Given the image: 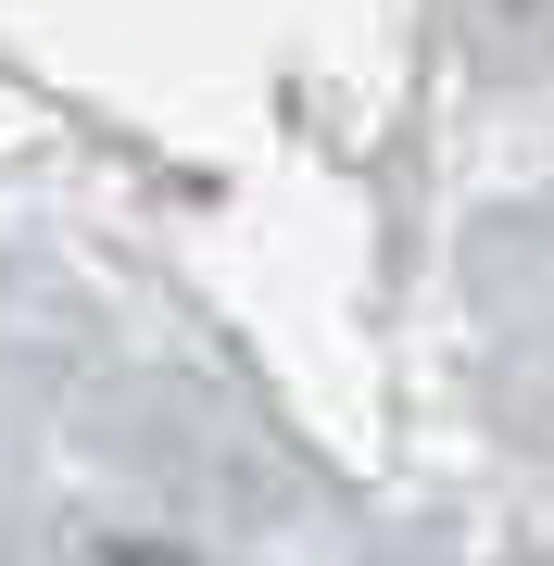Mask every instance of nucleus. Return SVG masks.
I'll return each instance as SVG.
<instances>
[{"mask_svg": "<svg viewBox=\"0 0 554 566\" xmlns=\"http://www.w3.org/2000/svg\"><path fill=\"white\" fill-rule=\"evenodd\" d=\"M114 566H189V554H165V542H114Z\"/></svg>", "mask_w": 554, "mask_h": 566, "instance_id": "f257e3e1", "label": "nucleus"}]
</instances>
